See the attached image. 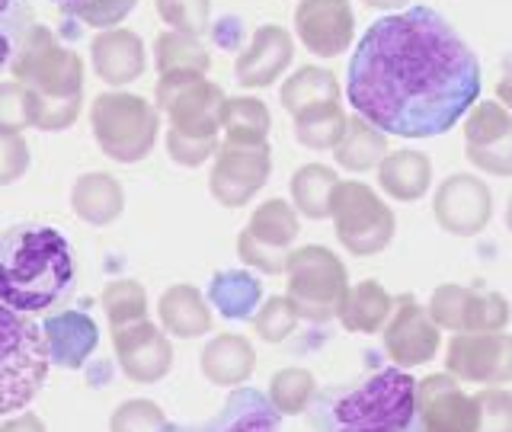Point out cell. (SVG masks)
Returning <instances> with one entry per match:
<instances>
[{"instance_id":"cell-1","label":"cell","mask_w":512,"mask_h":432,"mask_svg":"<svg viewBox=\"0 0 512 432\" xmlns=\"http://www.w3.org/2000/svg\"><path fill=\"white\" fill-rule=\"evenodd\" d=\"M349 106L384 135L452 132L480 96V61L445 16L410 7L368 26L349 58Z\"/></svg>"},{"instance_id":"cell-2","label":"cell","mask_w":512,"mask_h":432,"mask_svg":"<svg viewBox=\"0 0 512 432\" xmlns=\"http://www.w3.org/2000/svg\"><path fill=\"white\" fill-rule=\"evenodd\" d=\"M74 250L58 228L13 224L0 234V304L16 314H45L71 298Z\"/></svg>"},{"instance_id":"cell-3","label":"cell","mask_w":512,"mask_h":432,"mask_svg":"<svg viewBox=\"0 0 512 432\" xmlns=\"http://www.w3.org/2000/svg\"><path fill=\"white\" fill-rule=\"evenodd\" d=\"M311 432H423L416 378L404 368H378L356 384H333L308 404Z\"/></svg>"},{"instance_id":"cell-4","label":"cell","mask_w":512,"mask_h":432,"mask_svg":"<svg viewBox=\"0 0 512 432\" xmlns=\"http://www.w3.org/2000/svg\"><path fill=\"white\" fill-rule=\"evenodd\" d=\"M13 80L26 90L29 125L39 132H64L77 122L84 96V61L64 48L52 29L32 26L10 61Z\"/></svg>"},{"instance_id":"cell-5","label":"cell","mask_w":512,"mask_h":432,"mask_svg":"<svg viewBox=\"0 0 512 432\" xmlns=\"http://www.w3.org/2000/svg\"><path fill=\"white\" fill-rule=\"evenodd\" d=\"M157 106L167 112V154L183 167H199L218 154L221 109L228 96L205 74H160Z\"/></svg>"},{"instance_id":"cell-6","label":"cell","mask_w":512,"mask_h":432,"mask_svg":"<svg viewBox=\"0 0 512 432\" xmlns=\"http://www.w3.org/2000/svg\"><path fill=\"white\" fill-rule=\"evenodd\" d=\"M48 368L42 324L0 304V416L26 410L45 388Z\"/></svg>"},{"instance_id":"cell-7","label":"cell","mask_w":512,"mask_h":432,"mask_svg":"<svg viewBox=\"0 0 512 432\" xmlns=\"http://www.w3.org/2000/svg\"><path fill=\"white\" fill-rule=\"evenodd\" d=\"M90 125L106 157L119 164H138L154 151L160 112L135 93H100L90 106Z\"/></svg>"},{"instance_id":"cell-8","label":"cell","mask_w":512,"mask_h":432,"mask_svg":"<svg viewBox=\"0 0 512 432\" xmlns=\"http://www.w3.org/2000/svg\"><path fill=\"white\" fill-rule=\"evenodd\" d=\"M288 304L295 308L298 320L327 324L340 314V304L349 292V276L343 260L327 247H298L288 253L285 263Z\"/></svg>"},{"instance_id":"cell-9","label":"cell","mask_w":512,"mask_h":432,"mask_svg":"<svg viewBox=\"0 0 512 432\" xmlns=\"http://www.w3.org/2000/svg\"><path fill=\"white\" fill-rule=\"evenodd\" d=\"M330 218L340 244L352 256H375L394 240V212L384 205L372 186L359 180H340L333 189Z\"/></svg>"},{"instance_id":"cell-10","label":"cell","mask_w":512,"mask_h":432,"mask_svg":"<svg viewBox=\"0 0 512 432\" xmlns=\"http://www.w3.org/2000/svg\"><path fill=\"white\" fill-rule=\"evenodd\" d=\"M298 212L295 205L285 199H269L250 215L247 228L237 237V256L247 266L266 272V276H279L285 272L288 253L298 237Z\"/></svg>"},{"instance_id":"cell-11","label":"cell","mask_w":512,"mask_h":432,"mask_svg":"<svg viewBox=\"0 0 512 432\" xmlns=\"http://www.w3.org/2000/svg\"><path fill=\"white\" fill-rule=\"evenodd\" d=\"M426 311L439 330L455 333H503L512 317V308L503 295L474 292L464 285H439Z\"/></svg>"},{"instance_id":"cell-12","label":"cell","mask_w":512,"mask_h":432,"mask_svg":"<svg viewBox=\"0 0 512 432\" xmlns=\"http://www.w3.org/2000/svg\"><path fill=\"white\" fill-rule=\"evenodd\" d=\"M448 375L471 384L500 388L512 381V336L509 333H455L445 352Z\"/></svg>"},{"instance_id":"cell-13","label":"cell","mask_w":512,"mask_h":432,"mask_svg":"<svg viewBox=\"0 0 512 432\" xmlns=\"http://www.w3.org/2000/svg\"><path fill=\"white\" fill-rule=\"evenodd\" d=\"M269 170H272L269 144H256V148L221 144L215 154L212 176H208V189H212L215 202H221L224 208H240L266 186Z\"/></svg>"},{"instance_id":"cell-14","label":"cell","mask_w":512,"mask_h":432,"mask_svg":"<svg viewBox=\"0 0 512 432\" xmlns=\"http://www.w3.org/2000/svg\"><path fill=\"white\" fill-rule=\"evenodd\" d=\"M384 333V352L397 368L426 365L439 352V327L413 295L394 298V314Z\"/></svg>"},{"instance_id":"cell-15","label":"cell","mask_w":512,"mask_h":432,"mask_svg":"<svg viewBox=\"0 0 512 432\" xmlns=\"http://www.w3.org/2000/svg\"><path fill=\"white\" fill-rule=\"evenodd\" d=\"M439 228L455 237H474L490 224L493 215V196L487 183L471 173H452L436 189V202H432Z\"/></svg>"},{"instance_id":"cell-16","label":"cell","mask_w":512,"mask_h":432,"mask_svg":"<svg viewBox=\"0 0 512 432\" xmlns=\"http://www.w3.org/2000/svg\"><path fill=\"white\" fill-rule=\"evenodd\" d=\"M464 157L490 176H512V116L500 103H477L464 125Z\"/></svg>"},{"instance_id":"cell-17","label":"cell","mask_w":512,"mask_h":432,"mask_svg":"<svg viewBox=\"0 0 512 432\" xmlns=\"http://www.w3.org/2000/svg\"><path fill=\"white\" fill-rule=\"evenodd\" d=\"M416 410L423 432H477V400L461 391L452 375L416 378Z\"/></svg>"},{"instance_id":"cell-18","label":"cell","mask_w":512,"mask_h":432,"mask_svg":"<svg viewBox=\"0 0 512 432\" xmlns=\"http://www.w3.org/2000/svg\"><path fill=\"white\" fill-rule=\"evenodd\" d=\"M112 346H116V359L125 378H132L135 384H154L173 365V346L167 333L154 327L148 317L112 330Z\"/></svg>"},{"instance_id":"cell-19","label":"cell","mask_w":512,"mask_h":432,"mask_svg":"<svg viewBox=\"0 0 512 432\" xmlns=\"http://www.w3.org/2000/svg\"><path fill=\"white\" fill-rule=\"evenodd\" d=\"M295 29L308 52L336 58L352 42L356 16H352L349 0H301L295 10Z\"/></svg>"},{"instance_id":"cell-20","label":"cell","mask_w":512,"mask_h":432,"mask_svg":"<svg viewBox=\"0 0 512 432\" xmlns=\"http://www.w3.org/2000/svg\"><path fill=\"white\" fill-rule=\"evenodd\" d=\"M279 410L256 388H234L212 420L167 423L164 432H279Z\"/></svg>"},{"instance_id":"cell-21","label":"cell","mask_w":512,"mask_h":432,"mask_svg":"<svg viewBox=\"0 0 512 432\" xmlns=\"http://www.w3.org/2000/svg\"><path fill=\"white\" fill-rule=\"evenodd\" d=\"M295 58L292 36L282 26H260L253 32V42L234 64V77L240 87H269L279 80Z\"/></svg>"},{"instance_id":"cell-22","label":"cell","mask_w":512,"mask_h":432,"mask_svg":"<svg viewBox=\"0 0 512 432\" xmlns=\"http://www.w3.org/2000/svg\"><path fill=\"white\" fill-rule=\"evenodd\" d=\"M48 359L58 368H84V362L93 356L96 343H100V330H96L93 317L84 311H58L42 324Z\"/></svg>"},{"instance_id":"cell-23","label":"cell","mask_w":512,"mask_h":432,"mask_svg":"<svg viewBox=\"0 0 512 432\" xmlns=\"http://www.w3.org/2000/svg\"><path fill=\"white\" fill-rule=\"evenodd\" d=\"M93 71L109 87H125L144 74V45L128 29H106L90 45Z\"/></svg>"},{"instance_id":"cell-24","label":"cell","mask_w":512,"mask_h":432,"mask_svg":"<svg viewBox=\"0 0 512 432\" xmlns=\"http://www.w3.org/2000/svg\"><path fill=\"white\" fill-rule=\"evenodd\" d=\"M202 375L218 384V388H240L256 368V352L250 346V340L237 333H221L215 340H208L202 356Z\"/></svg>"},{"instance_id":"cell-25","label":"cell","mask_w":512,"mask_h":432,"mask_svg":"<svg viewBox=\"0 0 512 432\" xmlns=\"http://www.w3.org/2000/svg\"><path fill=\"white\" fill-rule=\"evenodd\" d=\"M160 327L180 340H196L212 330V311L196 285H170L157 304Z\"/></svg>"},{"instance_id":"cell-26","label":"cell","mask_w":512,"mask_h":432,"mask_svg":"<svg viewBox=\"0 0 512 432\" xmlns=\"http://www.w3.org/2000/svg\"><path fill=\"white\" fill-rule=\"evenodd\" d=\"M71 208L80 221L103 228V224L116 221L125 208V192L116 176L109 173H87L74 183L71 192Z\"/></svg>"},{"instance_id":"cell-27","label":"cell","mask_w":512,"mask_h":432,"mask_svg":"<svg viewBox=\"0 0 512 432\" xmlns=\"http://www.w3.org/2000/svg\"><path fill=\"white\" fill-rule=\"evenodd\" d=\"M391 314H394V298L388 295V288L375 279H365L349 288L336 317L343 320V327L349 333H378L388 327Z\"/></svg>"},{"instance_id":"cell-28","label":"cell","mask_w":512,"mask_h":432,"mask_svg":"<svg viewBox=\"0 0 512 432\" xmlns=\"http://www.w3.org/2000/svg\"><path fill=\"white\" fill-rule=\"evenodd\" d=\"M432 183V164L420 151H391L378 164V186L397 202H416Z\"/></svg>"},{"instance_id":"cell-29","label":"cell","mask_w":512,"mask_h":432,"mask_svg":"<svg viewBox=\"0 0 512 432\" xmlns=\"http://www.w3.org/2000/svg\"><path fill=\"white\" fill-rule=\"evenodd\" d=\"M336 164L349 173H365L378 167L384 157H388V135L378 132V128L362 119V116H352L346 125V135L343 141L333 148Z\"/></svg>"},{"instance_id":"cell-30","label":"cell","mask_w":512,"mask_h":432,"mask_svg":"<svg viewBox=\"0 0 512 432\" xmlns=\"http://www.w3.org/2000/svg\"><path fill=\"white\" fill-rule=\"evenodd\" d=\"M269 109L266 103L253 100V96H234L221 109V132L224 144H240V148H256V144H269Z\"/></svg>"},{"instance_id":"cell-31","label":"cell","mask_w":512,"mask_h":432,"mask_svg":"<svg viewBox=\"0 0 512 432\" xmlns=\"http://www.w3.org/2000/svg\"><path fill=\"white\" fill-rule=\"evenodd\" d=\"M208 298L221 311V317L228 320H250L260 311V298H263V285L260 279H253L250 272H218L208 288Z\"/></svg>"},{"instance_id":"cell-32","label":"cell","mask_w":512,"mask_h":432,"mask_svg":"<svg viewBox=\"0 0 512 432\" xmlns=\"http://www.w3.org/2000/svg\"><path fill=\"white\" fill-rule=\"evenodd\" d=\"M349 116L340 103H320L295 116V138L311 151H333L346 135Z\"/></svg>"},{"instance_id":"cell-33","label":"cell","mask_w":512,"mask_h":432,"mask_svg":"<svg viewBox=\"0 0 512 432\" xmlns=\"http://www.w3.org/2000/svg\"><path fill=\"white\" fill-rule=\"evenodd\" d=\"M340 183L330 167L324 164H304L292 176V202L295 212L304 218H330V202H333V189Z\"/></svg>"},{"instance_id":"cell-34","label":"cell","mask_w":512,"mask_h":432,"mask_svg":"<svg viewBox=\"0 0 512 432\" xmlns=\"http://www.w3.org/2000/svg\"><path fill=\"white\" fill-rule=\"evenodd\" d=\"M320 103H340V84H336V77L330 71L308 64V68H298L282 84V106L292 116Z\"/></svg>"},{"instance_id":"cell-35","label":"cell","mask_w":512,"mask_h":432,"mask_svg":"<svg viewBox=\"0 0 512 432\" xmlns=\"http://www.w3.org/2000/svg\"><path fill=\"white\" fill-rule=\"evenodd\" d=\"M154 58H157V74H205L212 55L208 48L186 32H160L154 42Z\"/></svg>"},{"instance_id":"cell-36","label":"cell","mask_w":512,"mask_h":432,"mask_svg":"<svg viewBox=\"0 0 512 432\" xmlns=\"http://www.w3.org/2000/svg\"><path fill=\"white\" fill-rule=\"evenodd\" d=\"M317 394V381L308 368H282L269 381V404L279 410V416H298L308 410Z\"/></svg>"},{"instance_id":"cell-37","label":"cell","mask_w":512,"mask_h":432,"mask_svg":"<svg viewBox=\"0 0 512 432\" xmlns=\"http://www.w3.org/2000/svg\"><path fill=\"white\" fill-rule=\"evenodd\" d=\"M103 311L109 317L112 330L135 324V320L148 317V295H144V285L135 279H116L103 288Z\"/></svg>"},{"instance_id":"cell-38","label":"cell","mask_w":512,"mask_h":432,"mask_svg":"<svg viewBox=\"0 0 512 432\" xmlns=\"http://www.w3.org/2000/svg\"><path fill=\"white\" fill-rule=\"evenodd\" d=\"M32 26L36 20H32V7L26 0H0V68H7L16 58Z\"/></svg>"},{"instance_id":"cell-39","label":"cell","mask_w":512,"mask_h":432,"mask_svg":"<svg viewBox=\"0 0 512 432\" xmlns=\"http://www.w3.org/2000/svg\"><path fill=\"white\" fill-rule=\"evenodd\" d=\"M295 327H298V314H295L292 304H288L285 295L266 298V304H260V311L253 314V330L266 343L288 340V336L295 333Z\"/></svg>"},{"instance_id":"cell-40","label":"cell","mask_w":512,"mask_h":432,"mask_svg":"<svg viewBox=\"0 0 512 432\" xmlns=\"http://www.w3.org/2000/svg\"><path fill=\"white\" fill-rule=\"evenodd\" d=\"M160 20L170 23L173 32L186 36H202L208 32V16H212V0H157Z\"/></svg>"},{"instance_id":"cell-41","label":"cell","mask_w":512,"mask_h":432,"mask_svg":"<svg viewBox=\"0 0 512 432\" xmlns=\"http://www.w3.org/2000/svg\"><path fill=\"white\" fill-rule=\"evenodd\" d=\"M167 429V416L154 400H125L116 407L109 420V432H164Z\"/></svg>"},{"instance_id":"cell-42","label":"cell","mask_w":512,"mask_h":432,"mask_svg":"<svg viewBox=\"0 0 512 432\" xmlns=\"http://www.w3.org/2000/svg\"><path fill=\"white\" fill-rule=\"evenodd\" d=\"M477 410L480 423L477 432H512V394L503 388H484L477 391Z\"/></svg>"},{"instance_id":"cell-43","label":"cell","mask_w":512,"mask_h":432,"mask_svg":"<svg viewBox=\"0 0 512 432\" xmlns=\"http://www.w3.org/2000/svg\"><path fill=\"white\" fill-rule=\"evenodd\" d=\"M138 0H80V4H71L64 7L71 16H80L87 26H96V29H112L116 23H122L128 13L135 10Z\"/></svg>"},{"instance_id":"cell-44","label":"cell","mask_w":512,"mask_h":432,"mask_svg":"<svg viewBox=\"0 0 512 432\" xmlns=\"http://www.w3.org/2000/svg\"><path fill=\"white\" fill-rule=\"evenodd\" d=\"M23 128H29L26 90L16 84V80H4V84H0V132L20 135Z\"/></svg>"},{"instance_id":"cell-45","label":"cell","mask_w":512,"mask_h":432,"mask_svg":"<svg viewBox=\"0 0 512 432\" xmlns=\"http://www.w3.org/2000/svg\"><path fill=\"white\" fill-rule=\"evenodd\" d=\"M29 167V144L23 135L0 132V186L16 183Z\"/></svg>"},{"instance_id":"cell-46","label":"cell","mask_w":512,"mask_h":432,"mask_svg":"<svg viewBox=\"0 0 512 432\" xmlns=\"http://www.w3.org/2000/svg\"><path fill=\"white\" fill-rule=\"evenodd\" d=\"M0 432H45V423L36 413H16L0 423Z\"/></svg>"},{"instance_id":"cell-47","label":"cell","mask_w":512,"mask_h":432,"mask_svg":"<svg viewBox=\"0 0 512 432\" xmlns=\"http://www.w3.org/2000/svg\"><path fill=\"white\" fill-rule=\"evenodd\" d=\"M496 100L512 109V58H509V64H506V71H503V77H500V84H496Z\"/></svg>"},{"instance_id":"cell-48","label":"cell","mask_w":512,"mask_h":432,"mask_svg":"<svg viewBox=\"0 0 512 432\" xmlns=\"http://www.w3.org/2000/svg\"><path fill=\"white\" fill-rule=\"evenodd\" d=\"M368 7H375V10H397V7H404L410 4V0H365Z\"/></svg>"},{"instance_id":"cell-49","label":"cell","mask_w":512,"mask_h":432,"mask_svg":"<svg viewBox=\"0 0 512 432\" xmlns=\"http://www.w3.org/2000/svg\"><path fill=\"white\" fill-rule=\"evenodd\" d=\"M506 228L512 231V199H509V205H506Z\"/></svg>"},{"instance_id":"cell-50","label":"cell","mask_w":512,"mask_h":432,"mask_svg":"<svg viewBox=\"0 0 512 432\" xmlns=\"http://www.w3.org/2000/svg\"><path fill=\"white\" fill-rule=\"evenodd\" d=\"M55 4H61V7H71V4H80V0H55Z\"/></svg>"}]
</instances>
